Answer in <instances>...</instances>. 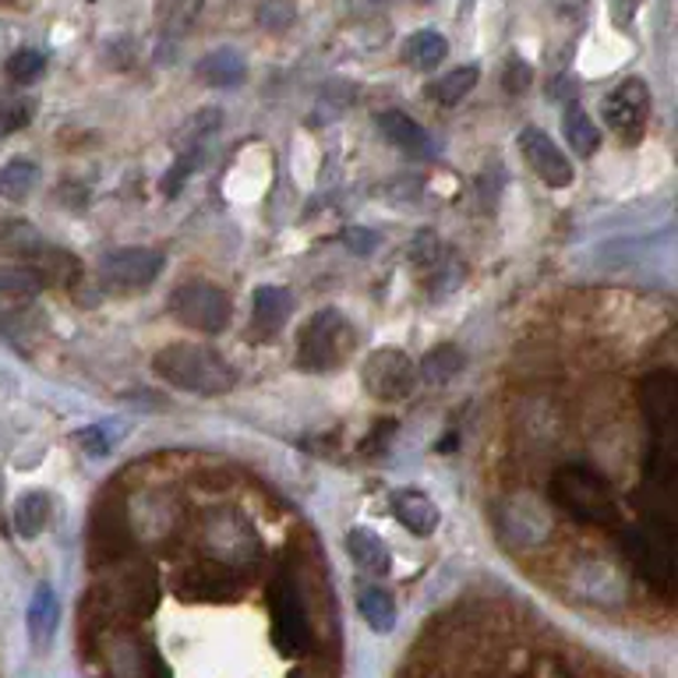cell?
Wrapping results in <instances>:
<instances>
[{"mask_svg":"<svg viewBox=\"0 0 678 678\" xmlns=\"http://www.w3.org/2000/svg\"><path fill=\"white\" fill-rule=\"evenodd\" d=\"M534 81V72H531V64L523 61V57H508L505 64V75H502V85H505V92H527V85Z\"/></svg>","mask_w":678,"mask_h":678,"instance_id":"30","label":"cell"},{"mask_svg":"<svg viewBox=\"0 0 678 678\" xmlns=\"http://www.w3.org/2000/svg\"><path fill=\"white\" fill-rule=\"evenodd\" d=\"M393 516L403 523L414 537H431L438 531V505L424 491H400L393 499Z\"/></svg>","mask_w":678,"mask_h":678,"instance_id":"15","label":"cell"},{"mask_svg":"<svg viewBox=\"0 0 678 678\" xmlns=\"http://www.w3.org/2000/svg\"><path fill=\"white\" fill-rule=\"evenodd\" d=\"M50 523V499L43 495V491H29V495H22L19 502H14V531H19L22 537H40L46 531Z\"/></svg>","mask_w":678,"mask_h":678,"instance_id":"24","label":"cell"},{"mask_svg":"<svg viewBox=\"0 0 678 678\" xmlns=\"http://www.w3.org/2000/svg\"><path fill=\"white\" fill-rule=\"evenodd\" d=\"M520 152L531 163V170L548 184V188H569L572 184V163L566 160V152L551 142L548 131L540 128H523L520 131Z\"/></svg>","mask_w":678,"mask_h":678,"instance_id":"10","label":"cell"},{"mask_svg":"<svg viewBox=\"0 0 678 678\" xmlns=\"http://www.w3.org/2000/svg\"><path fill=\"white\" fill-rule=\"evenodd\" d=\"M57 619H61V604H57V593L50 583H40L36 593H32L29 601V612H25V622H29V639L36 643L43 650L50 639L57 633Z\"/></svg>","mask_w":678,"mask_h":678,"instance_id":"16","label":"cell"},{"mask_svg":"<svg viewBox=\"0 0 678 678\" xmlns=\"http://www.w3.org/2000/svg\"><path fill=\"white\" fill-rule=\"evenodd\" d=\"M379 131L385 134V142H393L400 152H406L411 160H431L435 142L414 117H406L403 110H385L379 113Z\"/></svg>","mask_w":678,"mask_h":678,"instance_id":"12","label":"cell"},{"mask_svg":"<svg viewBox=\"0 0 678 678\" xmlns=\"http://www.w3.org/2000/svg\"><path fill=\"white\" fill-rule=\"evenodd\" d=\"M347 551H350L353 562H358L361 569H368V572H389V562H393V558H389L385 540L368 527H353L347 534Z\"/></svg>","mask_w":678,"mask_h":678,"instance_id":"18","label":"cell"},{"mask_svg":"<svg viewBox=\"0 0 678 678\" xmlns=\"http://www.w3.org/2000/svg\"><path fill=\"white\" fill-rule=\"evenodd\" d=\"M294 0H265V4L259 8V22L265 25V29H273V32H280L283 25H291L294 22Z\"/></svg>","mask_w":678,"mask_h":678,"instance_id":"29","label":"cell"},{"mask_svg":"<svg viewBox=\"0 0 678 678\" xmlns=\"http://www.w3.org/2000/svg\"><path fill=\"white\" fill-rule=\"evenodd\" d=\"M40 184V166L29 156H14L0 166V198L8 201H25Z\"/></svg>","mask_w":678,"mask_h":678,"instance_id":"17","label":"cell"},{"mask_svg":"<svg viewBox=\"0 0 678 678\" xmlns=\"http://www.w3.org/2000/svg\"><path fill=\"white\" fill-rule=\"evenodd\" d=\"M43 67H46V61H43L40 50L22 46V50H14V54L8 57L4 72H8V78H11V81L29 85V81H36V78L43 75Z\"/></svg>","mask_w":678,"mask_h":678,"instance_id":"27","label":"cell"},{"mask_svg":"<svg viewBox=\"0 0 678 678\" xmlns=\"http://www.w3.org/2000/svg\"><path fill=\"white\" fill-rule=\"evenodd\" d=\"M152 371L174 389L195 396H223L237 385V371L212 347L201 343H170L152 358Z\"/></svg>","mask_w":678,"mask_h":678,"instance_id":"1","label":"cell"},{"mask_svg":"<svg viewBox=\"0 0 678 678\" xmlns=\"http://www.w3.org/2000/svg\"><path fill=\"white\" fill-rule=\"evenodd\" d=\"M294 311V297L283 286H259L251 297V332L259 339H273Z\"/></svg>","mask_w":678,"mask_h":678,"instance_id":"13","label":"cell"},{"mask_svg":"<svg viewBox=\"0 0 678 678\" xmlns=\"http://www.w3.org/2000/svg\"><path fill=\"white\" fill-rule=\"evenodd\" d=\"M601 113L608 128H612L625 145H636L643 134H647V121H650V89L639 78H630L615 85L612 92L604 96Z\"/></svg>","mask_w":678,"mask_h":678,"instance_id":"6","label":"cell"},{"mask_svg":"<svg viewBox=\"0 0 678 678\" xmlns=\"http://www.w3.org/2000/svg\"><path fill=\"white\" fill-rule=\"evenodd\" d=\"M195 75L206 85H212V89H237V85L248 78V64L237 50L219 46V50H209V54L198 61Z\"/></svg>","mask_w":678,"mask_h":678,"instance_id":"14","label":"cell"},{"mask_svg":"<svg viewBox=\"0 0 678 678\" xmlns=\"http://www.w3.org/2000/svg\"><path fill=\"white\" fill-rule=\"evenodd\" d=\"M43 273L32 265H0V304L4 300H25L43 291Z\"/></svg>","mask_w":678,"mask_h":678,"instance_id":"23","label":"cell"},{"mask_svg":"<svg viewBox=\"0 0 678 678\" xmlns=\"http://www.w3.org/2000/svg\"><path fill=\"white\" fill-rule=\"evenodd\" d=\"M446 54H449L446 40L438 36V32H428V29H424V32H414V36L406 40V46H403L406 64L417 67V72H435V67L446 61Z\"/></svg>","mask_w":678,"mask_h":678,"instance_id":"22","label":"cell"},{"mask_svg":"<svg viewBox=\"0 0 678 678\" xmlns=\"http://www.w3.org/2000/svg\"><path fill=\"white\" fill-rule=\"evenodd\" d=\"M551 499L558 508H566L572 520L587 527H615L619 523V502L615 491L598 470L590 467H562L551 478Z\"/></svg>","mask_w":678,"mask_h":678,"instance_id":"2","label":"cell"},{"mask_svg":"<svg viewBox=\"0 0 678 678\" xmlns=\"http://www.w3.org/2000/svg\"><path fill=\"white\" fill-rule=\"evenodd\" d=\"M478 81H481V72H478L473 64L456 67V72L442 75V78L431 85V96H435L442 107H456L460 99H467V96L473 92V85H478Z\"/></svg>","mask_w":678,"mask_h":678,"instance_id":"26","label":"cell"},{"mask_svg":"<svg viewBox=\"0 0 678 678\" xmlns=\"http://www.w3.org/2000/svg\"><path fill=\"white\" fill-rule=\"evenodd\" d=\"M170 311L184 329L195 332H223L230 326V297L212 283H184L170 294Z\"/></svg>","mask_w":678,"mask_h":678,"instance_id":"5","label":"cell"},{"mask_svg":"<svg viewBox=\"0 0 678 678\" xmlns=\"http://www.w3.org/2000/svg\"><path fill=\"white\" fill-rule=\"evenodd\" d=\"M32 121L29 103H14V99H0V134H11Z\"/></svg>","mask_w":678,"mask_h":678,"instance_id":"31","label":"cell"},{"mask_svg":"<svg viewBox=\"0 0 678 678\" xmlns=\"http://www.w3.org/2000/svg\"><path fill=\"white\" fill-rule=\"evenodd\" d=\"M675 520H660V516H643L639 527L625 534V551H630L633 566L647 576L657 587H671V572H675Z\"/></svg>","mask_w":678,"mask_h":678,"instance_id":"4","label":"cell"},{"mask_svg":"<svg viewBox=\"0 0 678 678\" xmlns=\"http://www.w3.org/2000/svg\"><path fill=\"white\" fill-rule=\"evenodd\" d=\"M358 612L375 633H389L396 625V601L382 587H364L358 593Z\"/></svg>","mask_w":678,"mask_h":678,"instance_id":"21","label":"cell"},{"mask_svg":"<svg viewBox=\"0 0 678 678\" xmlns=\"http://www.w3.org/2000/svg\"><path fill=\"white\" fill-rule=\"evenodd\" d=\"M353 343H358V336H353L350 321L336 308H321L318 315L308 318V326L300 329L297 368L300 371H332L350 358Z\"/></svg>","mask_w":678,"mask_h":678,"instance_id":"3","label":"cell"},{"mask_svg":"<svg viewBox=\"0 0 678 678\" xmlns=\"http://www.w3.org/2000/svg\"><path fill=\"white\" fill-rule=\"evenodd\" d=\"M198 160H201V152H198V149H192V152H181V156H177V163L170 166V174H166V177L160 181V192H163L166 198L181 195V188H184V184H188V177L195 174Z\"/></svg>","mask_w":678,"mask_h":678,"instance_id":"28","label":"cell"},{"mask_svg":"<svg viewBox=\"0 0 678 678\" xmlns=\"http://www.w3.org/2000/svg\"><path fill=\"white\" fill-rule=\"evenodd\" d=\"M201 8H206V0H160L156 19H160L163 36H184V32L195 25Z\"/></svg>","mask_w":678,"mask_h":678,"instance_id":"25","label":"cell"},{"mask_svg":"<svg viewBox=\"0 0 678 678\" xmlns=\"http://www.w3.org/2000/svg\"><path fill=\"white\" fill-rule=\"evenodd\" d=\"M343 241L350 244L353 254H368L371 248L379 244V237H375V233H368V230H361V227H350V230L343 233Z\"/></svg>","mask_w":678,"mask_h":678,"instance_id":"32","label":"cell"},{"mask_svg":"<svg viewBox=\"0 0 678 678\" xmlns=\"http://www.w3.org/2000/svg\"><path fill=\"white\" fill-rule=\"evenodd\" d=\"M163 273V254L152 248H113L99 259V280L124 291H142Z\"/></svg>","mask_w":678,"mask_h":678,"instance_id":"9","label":"cell"},{"mask_svg":"<svg viewBox=\"0 0 678 678\" xmlns=\"http://www.w3.org/2000/svg\"><path fill=\"white\" fill-rule=\"evenodd\" d=\"M273 643L280 647V654L308 650V619H304V608L291 583L273 590Z\"/></svg>","mask_w":678,"mask_h":678,"instance_id":"11","label":"cell"},{"mask_svg":"<svg viewBox=\"0 0 678 678\" xmlns=\"http://www.w3.org/2000/svg\"><path fill=\"white\" fill-rule=\"evenodd\" d=\"M562 131H566V142L572 145L576 156H593L601 145V131L593 128V121L587 117V110L580 103H569L562 113Z\"/></svg>","mask_w":678,"mask_h":678,"instance_id":"19","label":"cell"},{"mask_svg":"<svg viewBox=\"0 0 678 678\" xmlns=\"http://www.w3.org/2000/svg\"><path fill=\"white\" fill-rule=\"evenodd\" d=\"M78 438H81V446L89 449L92 456H107V449H110V442H107L103 428H89V431H81Z\"/></svg>","mask_w":678,"mask_h":678,"instance_id":"33","label":"cell"},{"mask_svg":"<svg viewBox=\"0 0 678 678\" xmlns=\"http://www.w3.org/2000/svg\"><path fill=\"white\" fill-rule=\"evenodd\" d=\"M463 364H467V358H463V350H460V347L438 343V347H431L428 353H424L420 375L428 379L431 385H446V382H452L456 375H460Z\"/></svg>","mask_w":678,"mask_h":678,"instance_id":"20","label":"cell"},{"mask_svg":"<svg viewBox=\"0 0 678 678\" xmlns=\"http://www.w3.org/2000/svg\"><path fill=\"white\" fill-rule=\"evenodd\" d=\"M417 382V368L396 347H382L368 358L364 364V389L379 400H403L411 396V389Z\"/></svg>","mask_w":678,"mask_h":678,"instance_id":"8","label":"cell"},{"mask_svg":"<svg viewBox=\"0 0 678 678\" xmlns=\"http://www.w3.org/2000/svg\"><path fill=\"white\" fill-rule=\"evenodd\" d=\"M639 411L654 438H671L675 435V417H678V379L675 371L657 368L639 382Z\"/></svg>","mask_w":678,"mask_h":678,"instance_id":"7","label":"cell"}]
</instances>
